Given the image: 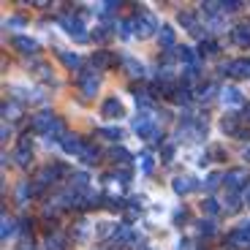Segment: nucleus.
I'll return each instance as SVG.
<instances>
[{"label":"nucleus","mask_w":250,"mask_h":250,"mask_svg":"<svg viewBox=\"0 0 250 250\" xmlns=\"http://www.w3.org/2000/svg\"><path fill=\"white\" fill-rule=\"evenodd\" d=\"M152 33H161V25H158V17L152 11H139L133 17V36L136 38H150Z\"/></svg>","instance_id":"f257e3e1"},{"label":"nucleus","mask_w":250,"mask_h":250,"mask_svg":"<svg viewBox=\"0 0 250 250\" xmlns=\"http://www.w3.org/2000/svg\"><path fill=\"white\" fill-rule=\"evenodd\" d=\"M223 182L229 185V190H231V193L245 190V188L250 185V171L245 169V166H234V169H229L223 174Z\"/></svg>","instance_id":"f03ea898"},{"label":"nucleus","mask_w":250,"mask_h":250,"mask_svg":"<svg viewBox=\"0 0 250 250\" xmlns=\"http://www.w3.org/2000/svg\"><path fill=\"white\" fill-rule=\"evenodd\" d=\"M76 87H79V93L84 95V98H93V95L98 93V87H101L98 71H79V76H76Z\"/></svg>","instance_id":"7ed1b4c3"},{"label":"nucleus","mask_w":250,"mask_h":250,"mask_svg":"<svg viewBox=\"0 0 250 250\" xmlns=\"http://www.w3.org/2000/svg\"><path fill=\"white\" fill-rule=\"evenodd\" d=\"M60 25L65 27V33H68L71 38H74L76 44H84L87 41V33H84V22H82L79 17H71V14H62L60 17Z\"/></svg>","instance_id":"20e7f679"},{"label":"nucleus","mask_w":250,"mask_h":250,"mask_svg":"<svg viewBox=\"0 0 250 250\" xmlns=\"http://www.w3.org/2000/svg\"><path fill=\"white\" fill-rule=\"evenodd\" d=\"M220 71L229 74L231 79H250V60H248V57H237V60L220 65Z\"/></svg>","instance_id":"39448f33"},{"label":"nucleus","mask_w":250,"mask_h":250,"mask_svg":"<svg viewBox=\"0 0 250 250\" xmlns=\"http://www.w3.org/2000/svg\"><path fill=\"white\" fill-rule=\"evenodd\" d=\"M117 62H123V57H117L114 52H106V49H101L93 55V65L95 71H106V68H114Z\"/></svg>","instance_id":"423d86ee"},{"label":"nucleus","mask_w":250,"mask_h":250,"mask_svg":"<svg viewBox=\"0 0 250 250\" xmlns=\"http://www.w3.org/2000/svg\"><path fill=\"white\" fill-rule=\"evenodd\" d=\"M125 114L123 104H120L117 95H112V98H106L104 104H101V117H106V120H120Z\"/></svg>","instance_id":"0eeeda50"},{"label":"nucleus","mask_w":250,"mask_h":250,"mask_svg":"<svg viewBox=\"0 0 250 250\" xmlns=\"http://www.w3.org/2000/svg\"><path fill=\"white\" fill-rule=\"evenodd\" d=\"M55 123H57V117L52 112H38L36 117H33V133H44V136H46Z\"/></svg>","instance_id":"6e6552de"},{"label":"nucleus","mask_w":250,"mask_h":250,"mask_svg":"<svg viewBox=\"0 0 250 250\" xmlns=\"http://www.w3.org/2000/svg\"><path fill=\"white\" fill-rule=\"evenodd\" d=\"M84 144H87L84 139H79L76 133H68V136L60 142V147H62V152H68V155H76V158H79L82 150H84Z\"/></svg>","instance_id":"1a4fd4ad"},{"label":"nucleus","mask_w":250,"mask_h":250,"mask_svg":"<svg viewBox=\"0 0 250 250\" xmlns=\"http://www.w3.org/2000/svg\"><path fill=\"white\" fill-rule=\"evenodd\" d=\"M229 245H231L234 250H250V234L248 229H234L231 234H229Z\"/></svg>","instance_id":"9d476101"},{"label":"nucleus","mask_w":250,"mask_h":250,"mask_svg":"<svg viewBox=\"0 0 250 250\" xmlns=\"http://www.w3.org/2000/svg\"><path fill=\"white\" fill-rule=\"evenodd\" d=\"M46 250H71V239L62 231H49V237H46Z\"/></svg>","instance_id":"9b49d317"},{"label":"nucleus","mask_w":250,"mask_h":250,"mask_svg":"<svg viewBox=\"0 0 250 250\" xmlns=\"http://www.w3.org/2000/svg\"><path fill=\"white\" fill-rule=\"evenodd\" d=\"M171 188H174L177 196H185V193H190V190H199V182H196L193 177H174Z\"/></svg>","instance_id":"f8f14e48"},{"label":"nucleus","mask_w":250,"mask_h":250,"mask_svg":"<svg viewBox=\"0 0 250 250\" xmlns=\"http://www.w3.org/2000/svg\"><path fill=\"white\" fill-rule=\"evenodd\" d=\"M11 44H14V49L22 52V55H36V52H38V44L33 41L30 36H14Z\"/></svg>","instance_id":"ddd939ff"},{"label":"nucleus","mask_w":250,"mask_h":250,"mask_svg":"<svg viewBox=\"0 0 250 250\" xmlns=\"http://www.w3.org/2000/svg\"><path fill=\"white\" fill-rule=\"evenodd\" d=\"M120 65H123V71H125V74H128V76H133V79H142V74H144V65H142V62H139V60H136V57L125 55Z\"/></svg>","instance_id":"4468645a"},{"label":"nucleus","mask_w":250,"mask_h":250,"mask_svg":"<svg viewBox=\"0 0 250 250\" xmlns=\"http://www.w3.org/2000/svg\"><path fill=\"white\" fill-rule=\"evenodd\" d=\"M231 38L237 46H250V22H239L231 30Z\"/></svg>","instance_id":"2eb2a0df"},{"label":"nucleus","mask_w":250,"mask_h":250,"mask_svg":"<svg viewBox=\"0 0 250 250\" xmlns=\"http://www.w3.org/2000/svg\"><path fill=\"white\" fill-rule=\"evenodd\" d=\"M220 131H223L226 136H239L242 128H239V117H237V114H226L223 123H220Z\"/></svg>","instance_id":"dca6fc26"},{"label":"nucleus","mask_w":250,"mask_h":250,"mask_svg":"<svg viewBox=\"0 0 250 250\" xmlns=\"http://www.w3.org/2000/svg\"><path fill=\"white\" fill-rule=\"evenodd\" d=\"M158 38H161V46H166V49H174V41H177V33L171 25H161V33H158Z\"/></svg>","instance_id":"f3484780"},{"label":"nucleus","mask_w":250,"mask_h":250,"mask_svg":"<svg viewBox=\"0 0 250 250\" xmlns=\"http://www.w3.org/2000/svg\"><path fill=\"white\" fill-rule=\"evenodd\" d=\"M242 196H237V193H229V199H226V204H223V212L226 215H237L239 209H242Z\"/></svg>","instance_id":"a211bd4d"},{"label":"nucleus","mask_w":250,"mask_h":250,"mask_svg":"<svg viewBox=\"0 0 250 250\" xmlns=\"http://www.w3.org/2000/svg\"><path fill=\"white\" fill-rule=\"evenodd\" d=\"M220 98H223V104H229V106H237V104H242V93H239L237 87L220 90Z\"/></svg>","instance_id":"6ab92c4d"},{"label":"nucleus","mask_w":250,"mask_h":250,"mask_svg":"<svg viewBox=\"0 0 250 250\" xmlns=\"http://www.w3.org/2000/svg\"><path fill=\"white\" fill-rule=\"evenodd\" d=\"M57 57H60V60H62V65H65V68H79V65H82V57L79 55H76V52H57Z\"/></svg>","instance_id":"aec40b11"},{"label":"nucleus","mask_w":250,"mask_h":250,"mask_svg":"<svg viewBox=\"0 0 250 250\" xmlns=\"http://www.w3.org/2000/svg\"><path fill=\"white\" fill-rule=\"evenodd\" d=\"M14 161H17L19 166H30V163H33V150H30V147H22V144H19L17 152H14Z\"/></svg>","instance_id":"412c9836"},{"label":"nucleus","mask_w":250,"mask_h":250,"mask_svg":"<svg viewBox=\"0 0 250 250\" xmlns=\"http://www.w3.org/2000/svg\"><path fill=\"white\" fill-rule=\"evenodd\" d=\"M82 161H84V163H87V166H95V163H98V158H101V152L98 150H95V147H93V144H84V150H82Z\"/></svg>","instance_id":"4be33fe9"},{"label":"nucleus","mask_w":250,"mask_h":250,"mask_svg":"<svg viewBox=\"0 0 250 250\" xmlns=\"http://www.w3.org/2000/svg\"><path fill=\"white\" fill-rule=\"evenodd\" d=\"M177 57H180L185 65H196V62H199V55H196L190 46H180V49H177Z\"/></svg>","instance_id":"5701e85b"},{"label":"nucleus","mask_w":250,"mask_h":250,"mask_svg":"<svg viewBox=\"0 0 250 250\" xmlns=\"http://www.w3.org/2000/svg\"><path fill=\"white\" fill-rule=\"evenodd\" d=\"M19 114H22V106H19L17 101H6L3 104V117L6 120H17Z\"/></svg>","instance_id":"b1692460"},{"label":"nucleus","mask_w":250,"mask_h":250,"mask_svg":"<svg viewBox=\"0 0 250 250\" xmlns=\"http://www.w3.org/2000/svg\"><path fill=\"white\" fill-rule=\"evenodd\" d=\"M109 158H112L114 163H131V161H133V155L125 150V147H114V150L109 152Z\"/></svg>","instance_id":"393cba45"},{"label":"nucleus","mask_w":250,"mask_h":250,"mask_svg":"<svg viewBox=\"0 0 250 250\" xmlns=\"http://www.w3.org/2000/svg\"><path fill=\"white\" fill-rule=\"evenodd\" d=\"M114 239H117V242H128V239H133L131 223H120V226H117V231H114Z\"/></svg>","instance_id":"a878e982"},{"label":"nucleus","mask_w":250,"mask_h":250,"mask_svg":"<svg viewBox=\"0 0 250 250\" xmlns=\"http://www.w3.org/2000/svg\"><path fill=\"white\" fill-rule=\"evenodd\" d=\"M174 104H190V87L188 84H180V87H174Z\"/></svg>","instance_id":"bb28decb"},{"label":"nucleus","mask_w":250,"mask_h":250,"mask_svg":"<svg viewBox=\"0 0 250 250\" xmlns=\"http://www.w3.org/2000/svg\"><path fill=\"white\" fill-rule=\"evenodd\" d=\"M220 182H223V174H220V171H212V174L207 177L204 188L209 190V193H212V190H218V188H220Z\"/></svg>","instance_id":"cd10ccee"},{"label":"nucleus","mask_w":250,"mask_h":250,"mask_svg":"<svg viewBox=\"0 0 250 250\" xmlns=\"http://www.w3.org/2000/svg\"><path fill=\"white\" fill-rule=\"evenodd\" d=\"M215 93H218V84H215V82H209V84H201V87H199V101H209Z\"/></svg>","instance_id":"c85d7f7f"},{"label":"nucleus","mask_w":250,"mask_h":250,"mask_svg":"<svg viewBox=\"0 0 250 250\" xmlns=\"http://www.w3.org/2000/svg\"><path fill=\"white\" fill-rule=\"evenodd\" d=\"M98 136L109 139V142H120V139H123V131H120V128H98Z\"/></svg>","instance_id":"c756f323"},{"label":"nucleus","mask_w":250,"mask_h":250,"mask_svg":"<svg viewBox=\"0 0 250 250\" xmlns=\"http://www.w3.org/2000/svg\"><path fill=\"white\" fill-rule=\"evenodd\" d=\"M33 196V185L30 182H19V188H17V199L22 201V204H25L27 199H30Z\"/></svg>","instance_id":"7c9ffc66"},{"label":"nucleus","mask_w":250,"mask_h":250,"mask_svg":"<svg viewBox=\"0 0 250 250\" xmlns=\"http://www.w3.org/2000/svg\"><path fill=\"white\" fill-rule=\"evenodd\" d=\"M201 8H204V14H209V17H215V14H223V3H215V0H207V3H201Z\"/></svg>","instance_id":"2f4dec72"},{"label":"nucleus","mask_w":250,"mask_h":250,"mask_svg":"<svg viewBox=\"0 0 250 250\" xmlns=\"http://www.w3.org/2000/svg\"><path fill=\"white\" fill-rule=\"evenodd\" d=\"M14 231H17V223H14L11 218H3V231H0V239H3V242H6V239L11 237Z\"/></svg>","instance_id":"473e14b6"},{"label":"nucleus","mask_w":250,"mask_h":250,"mask_svg":"<svg viewBox=\"0 0 250 250\" xmlns=\"http://www.w3.org/2000/svg\"><path fill=\"white\" fill-rule=\"evenodd\" d=\"M215 52H220V46L215 44V41H209V38H207V41H201V46H199V55L204 57V55H215Z\"/></svg>","instance_id":"72a5a7b5"},{"label":"nucleus","mask_w":250,"mask_h":250,"mask_svg":"<svg viewBox=\"0 0 250 250\" xmlns=\"http://www.w3.org/2000/svg\"><path fill=\"white\" fill-rule=\"evenodd\" d=\"M139 169H142L144 174H150L152 171V155L150 152H142V155H139Z\"/></svg>","instance_id":"f704fd0d"},{"label":"nucleus","mask_w":250,"mask_h":250,"mask_svg":"<svg viewBox=\"0 0 250 250\" xmlns=\"http://www.w3.org/2000/svg\"><path fill=\"white\" fill-rule=\"evenodd\" d=\"M74 239L76 242H84V239H87V223H84V220H79V223L74 226Z\"/></svg>","instance_id":"c9c22d12"},{"label":"nucleus","mask_w":250,"mask_h":250,"mask_svg":"<svg viewBox=\"0 0 250 250\" xmlns=\"http://www.w3.org/2000/svg\"><path fill=\"white\" fill-rule=\"evenodd\" d=\"M201 209H204V212H209V215H218V212H220L218 201H215L212 196H209V199H204V201H201Z\"/></svg>","instance_id":"e433bc0d"},{"label":"nucleus","mask_w":250,"mask_h":250,"mask_svg":"<svg viewBox=\"0 0 250 250\" xmlns=\"http://www.w3.org/2000/svg\"><path fill=\"white\" fill-rule=\"evenodd\" d=\"M133 19H125V22H120V38H131L133 36Z\"/></svg>","instance_id":"4c0bfd02"},{"label":"nucleus","mask_w":250,"mask_h":250,"mask_svg":"<svg viewBox=\"0 0 250 250\" xmlns=\"http://www.w3.org/2000/svg\"><path fill=\"white\" fill-rule=\"evenodd\" d=\"M199 231L209 237V234H215V223H212V220H201V223H199Z\"/></svg>","instance_id":"58836bf2"},{"label":"nucleus","mask_w":250,"mask_h":250,"mask_svg":"<svg viewBox=\"0 0 250 250\" xmlns=\"http://www.w3.org/2000/svg\"><path fill=\"white\" fill-rule=\"evenodd\" d=\"M114 231H117V229H114L112 223H101V229H98V237H101V239H106L109 234H114Z\"/></svg>","instance_id":"ea45409f"},{"label":"nucleus","mask_w":250,"mask_h":250,"mask_svg":"<svg viewBox=\"0 0 250 250\" xmlns=\"http://www.w3.org/2000/svg\"><path fill=\"white\" fill-rule=\"evenodd\" d=\"M242 8V3H237V0H229V3H223V14H234Z\"/></svg>","instance_id":"a19ab883"},{"label":"nucleus","mask_w":250,"mask_h":250,"mask_svg":"<svg viewBox=\"0 0 250 250\" xmlns=\"http://www.w3.org/2000/svg\"><path fill=\"white\" fill-rule=\"evenodd\" d=\"M6 27H25V19H22V17H11L6 22Z\"/></svg>","instance_id":"79ce46f5"},{"label":"nucleus","mask_w":250,"mask_h":250,"mask_svg":"<svg viewBox=\"0 0 250 250\" xmlns=\"http://www.w3.org/2000/svg\"><path fill=\"white\" fill-rule=\"evenodd\" d=\"M171 155H174V147L166 144V147H163V161H171Z\"/></svg>","instance_id":"37998d69"},{"label":"nucleus","mask_w":250,"mask_h":250,"mask_svg":"<svg viewBox=\"0 0 250 250\" xmlns=\"http://www.w3.org/2000/svg\"><path fill=\"white\" fill-rule=\"evenodd\" d=\"M93 38H95V41H106V33H104V27H95Z\"/></svg>","instance_id":"c03bdc74"},{"label":"nucleus","mask_w":250,"mask_h":250,"mask_svg":"<svg viewBox=\"0 0 250 250\" xmlns=\"http://www.w3.org/2000/svg\"><path fill=\"white\" fill-rule=\"evenodd\" d=\"M17 250H36V245L27 242V239H25V242H19V248H17Z\"/></svg>","instance_id":"a18cd8bd"},{"label":"nucleus","mask_w":250,"mask_h":250,"mask_svg":"<svg viewBox=\"0 0 250 250\" xmlns=\"http://www.w3.org/2000/svg\"><path fill=\"white\" fill-rule=\"evenodd\" d=\"M242 201H245V204L250 207V185H248V188H245V190H242Z\"/></svg>","instance_id":"49530a36"},{"label":"nucleus","mask_w":250,"mask_h":250,"mask_svg":"<svg viewBox=\"0 0 250 250\" xmlns=\"http://www.w3.org/2000/svg\"><path fill=\"white\" fill-rule=\"evenodd\" d=\"M242 120H248V123H250V104H245V106H242Z\"/></svg>","instance_id":"de8ad7c7"},{"label":"nucleus","mask_w":250,"mask_h":250,"mask_svg":"<svg viewBox=\"0 0 250 250\" xmlns=\"http://www.w3.org/2000/svg\"><path fill=\"white\" fill-rule=\"evenodd\" d=\"M242 158H245V161H248V163H250V144H248V147H245V152H242Z\"/></svg>","instance_id":"09e8293b"}]
</instances>
